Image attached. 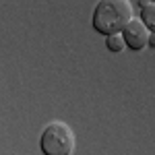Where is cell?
<instances>
[{"label":"cell","mask_w":155,"mask_h":155,"mask_svg":"<svg viewBox=\"0 0 155 155\" xmlns=\"http://www.w3.org/2000/svg\"><path fill=\"white\" fill-rule=\"evenodd\" d=\"M132 6L126 0H101L93 8L91 25L99 35H116L122 33V29L130 23Z\"/></svg>","instance_id":"1"},{"label":"cell","mask_w":155,"mask_h":155,"mask_svg":"<svg viewBox=\"0 0 155 155\" xmlns=\"http://www.w3.org/2000/svg\"><path fill=\"white\" fill-rule=\"evenodd\" d=\"M39 149L44 155H71L74 151V132L66 122H50L41 130Z\"/></svg>","instance_id":"2"},{"label":"cell","mask_w":155,"mask_h":155,"mask_svg":"<svg viewBox=\"0 0 155 155\" xmlns=\"http://www.w3.org/2000/svg\"><path fill=\"white\" fill-rule=\"evenodd\" d=\"M122 39H124V48L132 50V52H141L147 46V37L149 31L145 29V25L139 19H130V23L122 29Z\"/></svg>","instance_id":"3"},{"label":"cell","mask_w":155,"mask_h":155,"mask_svg":"<svg viewBox=\"0 0 155 155\" xmlns=\"http://www.w3.org/2000/svg\"><path fill=\"white\" fill-rule=\"evenodd\" d=\"M139 21L145 25V29H147L149 33H153V31H155V4H153V2H149L147 6L141 8V17H139Z\"/></svg>","instance_id":"4"},{"label":"cell","mask_w":155,"mask_h":155,"mask_svg":"<svg viewBox=\"0 0 155 155\" xmlns=\"http://www.w3.org/2000/svg\"><path fill=\"white\" fill-rule=\"evenodd\" d=\"M106 46H107L110 52L120 54V52H124V39H122L120 33H116V35H107L106 37Z\"/></svg>","instance_id":"5"},{"label":"cell","mask_w":155,"mask_h":155,"mask_svg":"<svg viewBox=\"0 0 155 155\" xmlns=\"http://www.w3.org/2000/svg\"><path fill=\"white\" fill-rule=\"evenodd\" d=\"M147 46H149V48L155 46V33H149V37H147Z\"/></svg>","instance_id":"6"}]
</instances>
